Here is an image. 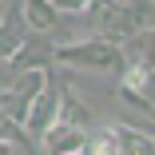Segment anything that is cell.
<instances>
[{
  "mask_svg": "<svg viewBox=\"0 0 155 155\" xmlns=\"http://www.w3.org/2000/svg\"><path fill=\"white\" fill-rule=\"evenodd\" d=\"M60 115V87H56V80H52V72H48V80H44V87L32 96V104H28V111H24V119H20V127L28 131V135H40L48 123Z\"/></svg>",
  "mask_w": 155,
  "mask_h": 155,
  "instance_id": "8992f818",
  "label": "cell"
},
{
  "mask_svg": "<svg viewBox=\"0 0 155 155\" xmlns=\"http://www.w3.org/2000/svg\"><path fill=\"white\" fill-rule=\"evenodd\" d=\"M44 80H48V64H36V68H20L16 72V80L0 91V111H4L8 119H24V111H28V104H32V96L44 87Z\"/></svg>",
  "mask_w": 155,
  "mask_h": 155,
  "instance_id": "3957f363",
  "label": "cell"
},
{
  "mask_svg": "<svg viewBox=\"0 0 155 155\" xmlns=\"http://www.w3.org/2000/svg\"><path fill=\"white\" fill-rule=\"evenodd\" d=\"M52 4H56V12H60V16H80V12L91 4V0H52Z\"/></svg>",
  "mask_w": 155,
  "mask_h": 155,
  "instance_id": "9c48e42d",
  "label": "cell"
},
{
  "mask_svg": "<svg viewBox=\"0 0 155 155\" xmlns=\"http://www.w3.org/2000/svg\"><path fill=\"white\" fill-rule=\"evenodd\" d=\"M56 64L68 68H84V72H104V76H119L127 68V56L119 44L104 40V36H87V40H72V44H56L52 48Z\"/></svg>",
  "mask_w": 155,
  "mask_h": 155,
  "instance_id": "6da1fadb",
  "label": "cell"
},
{
  "mask_svg": "<svg viewBox=\"0 0 155 155\" xmlns=\"http://www.w3.org/2000/svg\"><path fill=\"white\" fill-rule=\"evenodd\" d=\"M119 100L131 104L135 111L151 115V60H127V68L119 72Z\"/></svg>",
  "mask_w": 155,
  "mask_h": 155,
  "instance_id": "5b68a950",
  "label": "cell"
},
{
  "mask_svg": "<svg viewBox=\"0 0 155 155\" xmlns=\"http://www.w3.org/2000/svg\"><path fill=\"white\" fill-rule=\"evenodd\" d=\"M84 139H87V127H80V123L56 115L48 127L36 135V147L48 151V155H84Z\"/></svg>",
  "mask_w": 155,
  "mask_h": 155,
  "instance_id": "277c9868",
  "label": "cell"
},
{
  "mask_svg": "<svg viewBox=\"0 0 155 155\" xmlns=\"http://www.w3.org/2000/svg\"><path fill=\"white\" fill-rule=\"evenodd\" d=\"M20 16L28 24V32H52L60 24V12L52 0H20Z\"/></svg>",
  "mask_w": 155,
  "mask_h": 155,
  "instance_id": "52a82bcc",
  "label": "cell"
},
{
  "mask_svg": "<svg viewBox=\"0 0 155 155\" xmlns=\"http://www.w3.org/2000/svg\"><path fill=\"white\" fill-rule=\"evenodd\" d=\"M0 16H4V0H0Z\"/></svg>",
  "mask_w": 155,
  "mask_h": 155,
  "instance_id": "30bf717a",
  "label": "cell"
},
{
  "mask_svg": "<svg viewBox=\"0 0 155 155\" xmlns=\"http://www.w3.org/2000/svg\"><path fill=\"white\" fill-rule=\"evenodd\" d=\"M151 151H155V139L127 123L87 127V139H84V155H151Z\"/></svg>",
  "mask_w": 155,
  "mask_h": 155,
  "instance_id": "7a4b0ae2",
  "label": "cell"
},
{
  "mask_svg": "<svg viewBox=\"0 0 155 155\" xmlns=\"http://www.w3.org/2000/svg\"><path fill=\"white\" fill-rule=\"evenodd\" d=\"M0 139H12V143H20L24 151H36V139H32V135H28V131L20 127V123H16V119H8L4 111H0Z\"/></svg>",
  "mask_w": 155,
  "mask_h": 155,
  "instance_id": "ba28073f",
  "label": "cell"
}]
</instances>
